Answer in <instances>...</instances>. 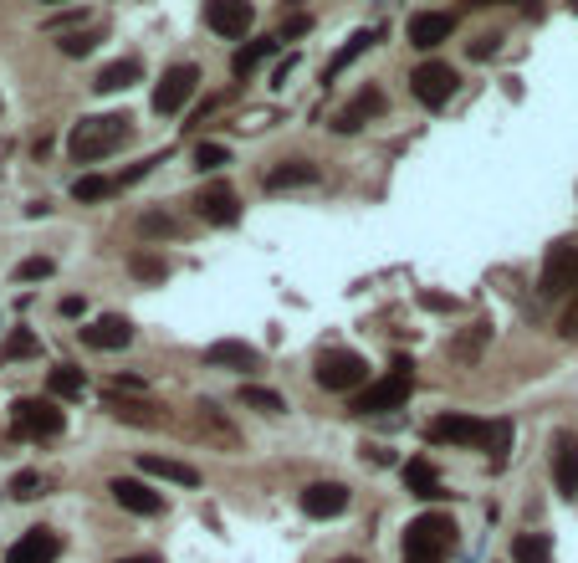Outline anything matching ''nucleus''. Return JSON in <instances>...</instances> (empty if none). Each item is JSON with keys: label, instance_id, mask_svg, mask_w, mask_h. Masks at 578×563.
<instances>
[{"label": "nucleus", "instance_id": "f3484780", "mask_svg": "<svg viewBox=\"0 0 578 563\" xmlns=\"http://www.w3.org/2000/svg\"><path fill=\"white\" fill-rule=\"evenodd\" d=\"M57 553H62V543H57L52 528H31V533H21V543L6 553V563H52Z\"/></svg>", "mask_w": 578, "mask_h": 563}, {"label": "nucleus", "instance_id": "cd10ccee", "mask_svg": "<svg viewBox=\"0 0 578 563\" xmlns=\"http://www.w3.org/2000/svg\"><path fill=\"white\" fill-rule=\"evenodd\" d=\"M47 389L57 400H77L82 389H87V379H82V369H72V364H57L52 374H47Z\"/></svg>", "mask_w": 578, "mask_h": 563}, {"label": "nucleus", "instance_id": "f704fd0d", "mask_svg": "<svg viewBox=\"0 0 578 563\" xmlns=\"http://www.w3.org/2000/svg\"><path fill=\"white\" fill-rule=\"evenodd\" d=\"M231 149L226 144H195V169H226Z\"/></svg>", "mask_w": 578, "mask_h": 563}, {"label": "nucleus", "instance_id": "4468645a", "mask_svg": "<svg viewBox=\"0 0 578 563\" xmlns=\"http://www.w3.org/2000/svg\"><path fill=\"white\" fill-rule=\"evenodd\" d=\"M451 26H456V21H451L446 11H415L405 31H410V47H420V52H435L440 41H451Z\"/></svg>", "mask_w": 578, "mask_h": 563}, {"label": "nucleus", "instance_id": "c9c22d12", "mask_svg": "<svg viewBox=\"0 0 578 563\" xmlns=\"http://www.w3.org/2000/svg\"><path fill=\"white\" fill-rule=\"evenodd\" d=\"M57 47H62V57H87V52L98 47V31H72V36L57 41Z\"/></svg>", "mask_w": 578, "mask_h": 563}, {"label": "nucleus", "instance_id": "c756f323", "mask_svg": "<svg viewBox=\"0 0 578 563\" xmlns=\"http://www.w3.org/2000/svg\"><path fill=\"white\" fill-rule=\"evenodd\" d=\"M374 41H379V31H353V36H348V47H343V52L333 57V67H328V77H338V72H343V67L353 62V57H364V52L374 47Z\"/></svg>", "mask_w": 578, "mask_h": 563}, {"label": "nucleus", "instance_id": "ea45409f", "mask_svg": "<svg viewBox=\"0 0 578 563\" xmlns=\"http://www.w3.org/2000/svg\"><path fill=\"white\" fill-rule=\"evenodd\" d=\"M420 302H425L430 313H456V297H440V292H425Z\"/></svg>", "mask_w": 578, "mask_h": 563}, {"label": "nucleus", "instance_id": "aec40b11", "mask_svg": "<svg viewBox=\"0 0 578 563\" xmlns=\"http://www.w3.org/2000/svg\"><path fill=\"white\" fill-rule=\"evenodd\" d=\"M139 471L159 476V482H180V487H200V471H195L190 461H174V456H154V451H144V456H139Z\"/></svg>", "mask_w": 578, "mask_h": 563}, {"label": "nucleus", "instance_id": "0eeeda50", "mask_svg": "<svg viewBox=\"0 0 578 563\" xmlns=\"http://www.w3.org/2000/svg\"><path fill=\"white\" fill-rule=\"evenodd\" d=\"M425 436L435 446H481L486 436H492V425L476 420V415H440V420H430Z\"/></svg>", "mask_w": 578, "mask_h": 563}, {"label": "nucleus", "instance_id": "20e7f679", "mask_svg": "<svg viewBox=\"0 0 578 563\" xmlns=\"http://www.w3.org/2000/svg\"><path fill=\"white\" fill-rule=\"evenodd\" d=\"M313 379L328 389V395H348V389H364L369 364H364L359 354H353V349H328V354H318Z\"/></svg>", "mask_w": 578, "mask_h": 563}, {"label": "nucleus", "instance_id": "f257e3e1", "mask_svg": "<svg viewBox=\"0 0 578 563\" xmlns=\"http://www.w3.org/2000/svg\"><path fill=\"white\" fill-rule=\"evenodd\" d=\"M123 139H128V118H123V113H98V118H82L72 134H67V154H72L77 164H98V159H108Z\"/></svg>", "mask_w": 578, "mask_h": 563}, {"label": "nucleus", "instance_id": "1a4fd4ad", "mask_svg": "<svg viewBox=\"0 0 578 563\" xmlns=\"http://www.w3.org/2000/svg\"><path fill=\"white\" fill-rule=\"evenodd\" d=\"M195 82H200V67H190V62L169 67L164 82L154 88V113H180L190 103V93H195Z\"/></svg>", "mask_w": 578, "mask_h": 563}, {"label": "nucleus", "instance_id": "a19ab883", "mask_svg": "<svg viewBox=\"0 0 578 563\" xmlns=\"http://www.w3.org/2000/svg\"><path fill=\"white\" fill-rule=\"evenodd\" d=\"M497 52V36H481V41H471V57L481 62V57H492Z\"/></svg>", "mask_w": 578, "mask_h": 563}, {"label": "nucleus", "instance_id": "6ab92c4d", "mask_svg": "<svg viewBox=\"0 0 578 563\" xmlns=\"http://www.w3.org/2000/svg\"><path fill=\"white\" fill-rule=\"evenodd\" d=\"M379 113H384V93H379V88H364L359 98H353V103L333 118V128H338V134H353V128H364V123L379 118Z\"/></svg>", "mask_w": 578, "mask_h": 563}, {"label": "nucleus", "instance_id": "4c0bfd02", "mask_svg": "<svg viewBox=\"0 0 578 563\" xmlns=\"http://www.w3.org/2000/svg\"><path fill=\"white\" fill-rule=\"evenodd\" d=\"M139 231L144 236H180V221H174V215H144Z\"/></svg>", "mask_w": 578, "mask_h": 563}, {"label": "nucleus", "instance_id": "b1692460", "mask_svg": "<svg viewBox=\"0 0 578 563\" xmlns=\"http://www.w3.org/2000/svg\"><path fill=\"white\" fill-rule=\"evenodd\" d=\"M108 415H113V420H128V425H144V430L164 425V415H159L154 405H144V400H118V395H108Z\"/></svg>", "mask_w": 578, "mask_h": 563}, {"label": "nucleus", "instance_id": "412c9836", "mask_svg": "<svg viewBox=\"0 0 578 563\" xmlns=\"http://www.w3.org/2000/svg\"><path fill=\"white\" fill-rule=\"evenodd\" d=\"M139 77H144L139 57H123V62H108V67L98 72V82H93V88H98V93H128Z\"/></svg>", "mask_w": 578, "mask_h": 563}, {"label": "nucleus", "instance_id": "58836bf2", "mask_svg": "<svg viewBox=\"0 0 578 563\" xmlns=\"http://www.w3.org/2000/svg\"><path fill=\"white\" fill-rule=\"evenodd\" d=\"M307 31H313V16H287L282 21V41L287 36H307Z\"/></svg>", "mask_w": 578, "mask_h": 563}, {"label": "nucleus", "instance_id": "37998d69", "mask_svg": "<svg viewBox=\"0 0 578 563\" xmlns=\"http://www.w3.org/2000/svg\"><path fill=\"white\" fill-rule=\"evenodd\" d=\"M118 563H159L154 553H133V558H118Z\"/></svg>", "mask_w": 578, "mask_h": 563}, {"label": "nucleus", "instance_id": "9b49d317", "mask_svg": "<svg viewBox=\"0 0 578 563\" xmlns=\"http://www.w3.org/2000/svg\"><path fill=\"white\" fill-rule=\"evenodd\" d=\"M108 492H113V502H118V507H128L133 517H154V512L164 507V497H159L154 487H144L139 476H113Z\"/></svg>", "mask_w": 578, "mask_h": 563}, {"label": "nucleus", "instance_id": "e433bc0d", "mask_svg": "<svg viewBox=\"0 0 578 563\" xmlns=\"http://www.w3.org/2000/svg\"><path fill=\"white\" fill-rule=\"evenodd\" d=\"M41 487H47V482H41V471H16L11 476V497H21V502L41 497Z\"/></svg>", "mask_w": 578, "mask_h": 563}, {"label": "nucleus", "instance_id": "72a5a7b5", "mask_svg": "<svg viewBox=\"0 0 578 563\" xmlns=\"http://www.w3.org/2000/svg\"><path fill=\"white\" fill-rule=\"evenodd\" d=\"M41 349V343H36V333H26V328H16L11 338H6V349H0V359H31Z\"/></svg>", "mask_w": 578, "mask_h": 563}, {"label": "nucleus", "instance_id": "ddd939ff", "mask_svg": "<svg viewBox=\"0 0 578 563\" xmlns=\"http://www.w3.org/2000/svg\"><path fill=\"white\" fill-rule=\"evenodd\" d=\"M302 512L318 517V523L343 517V512H348V487H343V482H313V487L302 492Z\"/></svg>", "mask_w": 578, "mask_h": 563}, {"label": "nucleus", "instance_id": "4be33fe9", "mask_svg": "<svg viewBox=\"0 0 578 563\" xmlns=\"http://www.w3.org/2000/svg\"><path fill=\"white\" fill-rule=\"evenodd\" d=\"M297 185H318V164L307 159H287L266 175V190H297Z\"/></svg>", "mask_w": 578, "mask_h": 563}, {"label": "nucleus", "instance_id": "a211bd4d", "mask_svg": "<svg viewBox=\"0 0 578 563\" xmlns=\"http://www.w3.org/2000/svg\"><path fill=\"white\" fill-rule=\"evenodd\" d=\"M205 364L210 369H256L261 354L251 349V343H241V338H220V343H210V349H205Z\"/></svg>", "mask_w": 578, "mask_h": 563}, {"label": "nucleus", "instance_id": "2f4dec72", "mask_svg": "<svg viewBox=\"0 0 578 563\" xmlns=\"http://www.w3.org/2000/svg\"><path fill=\"white\" fill-rule=\"evenodd\" d=\"M486 446H492V471H502V466H507V446H512V425L497 420L492 436H486Z\"/></svg>", "mask_w": 578, "mask_h": 563}, {"label": "nucleus", "instance_id": "c03bdc74", "mask_svg": "<svg viewBox=\"0 0 578 563\" xmlns=\"http://www.w3.org/2000/svg\"><path fill=\"white\" fill-rule=\"evenodd\" d=\"M333 563H364V558H333Z\"/></svg>", "mask_w": 578, "mask_h": 563}, {"label": "nucleus", "instance_id": "f03ea898", "mask_svg": "<svg viewBox=\"0 0 578 563\" xmlns=\"http://www.w3.org/2000/svg\"><path fill=\"white\" fill-rule=\"evenodd\" d=\"M451 548H456V523L446 512H425L405 528V558L410 563H440Z\"/></svg>", "mask_w": 578, "mask_h": 563}, {"label": "nucleus", "instance_id": "49530a36", "mask_svg": "<svg viewBox=\"0 0 578 563\" xmlns=\"http://www.w3.org/2000/svg\"><path fill=\"white\" fill-rule=\"evenodd\" d=\"M405 563H410V558H405Z\"/></svg>", "mask_w": 578, "mask_h": 563}, {"label": "nucleus", "instance_id": "2eb2a0df", "mask_svg": "<svg viewBox=\"0 0 578 563\" xmlns=\"http://www.w3.org/2000/svg\"><path fill=\"white\" fill-rule=\"evenodd\" d=\"M82 343H87V349H103V354L128 349V343H133V323L118 318V313H108V318H98L93 328H82Z\"/></svg>", "mask_w": 578, "mask_h": 563}, {"label": "nucleus", "instance_id": "f8f14e48", "mask_svg": "<svg viewBox=\"0 0 578 563\" xmlns=\"http://www.w3.org/2000/svg\"><path fill=\"white\" fill-rule=\"evenodd\" d=\"M205 26L220 36H246L256 26V11L246 0H215V6H205Z\"/></svg>", "mask_w": 578, "mask_h": 563}, {"label": "nucleus", "instance_id": "423d86ee", "mask_svg": "<svg viewBox=\"0 0 578 563\" xmlns=\"http://www.w3.org/2000/svg\"><path fill=\"white\" fill-rule=\"evenodd\" d=\"M456 88H461V77H456L446 62H425V67L410 72V93H415L425 108H446Z\"/></svg>", "mask_w": 578, "mask_h": 563}, {"label": "nucleus", "instance_id": "dca6fc26", "mask_svg": "<svg viewBox=\"0 0 578 563\" xmlns=\"http://www.w3.org/2000/svg\"><path fill=\"white\" fill-rule=\"evenodd\" d=\"M553 487H558V497L578 492V436H568V430L553 441Z\"/></svg>", "mask_w": 578, "mask_h": 563}, {"label": "nucleus", "instance_id": "6e6552de", "mask_svg": "<svg viewBox=\"0 0 578 563\" xmlns=\"http://www.w3.org/2000/svg\"><path fill=\"white\" fill-rule=\"evenodd\" d=\"M543 297H558L568 287H578V246L573 241H558L548 246V262H543Z\"/></svg>", "mask_w": 578, "mask_h": 563}, {"label": "nucleus", "instance_id": "a18cd8bd", "mask_svg": "<svg viewBox=\"0 0 578 563\" xmlns=\"http://www.w3.org/2000/svg\"><path fill=\"white\" fill-rule=\"evenodd\" d=\"M573 308H578V297H573Z\"/></svg>", "mask_w": 578, "mask_h": 563}, {"label": "nucleus", "instance_id": "c85d7f7f", "mask_svg": "<svg viewBox=\"0 0 578 563\" xmlns=\"http://www.w3.org/2000/svg\"><path fill=\"white\" fill-rule=\"evenodd\" d=\"M241 405L261 410V415H282L287 410V400L277 395V389H261V384H241Z\"/></svg>", "mask_w": 578, "mask_h": 563}, {"label": "nucleus", "instance_id": "7ed1b4c3", "mask_svg": "<svg viewBox=\"0 0 578 563\" xmlns=\"http://www.w3.org/2000/svg\"><path fill=\"white\" fill-rule=\"evenodd\" d=\"M415 395V364L410 359H394V369L384 379H374L359 400H353V410L359 415H384V410H399Z\"/></svg>", "mask_w": 578, "mask_h": 563}, {"label": "nucleus", "instance_id": "9d476101", "mask_svg": "<svg viewBox=\"0 0 578 563\" xmlns=\"http://www.w3.org/2000/svg\"><path fill=\"white\" fill-rule=\"evenodd\" d=\"M195 210H200V221H210V226H236L241 221V200H236L231 185H205L195 195Z\"/></svg>", "mask_w": 578, "mask_h": 563}, {"label": "nucleus", "instance_id": "79ce46f5", "mask_svg": "<svg viewBox=\"0 0 578 563\" xmlns=\"http://www.w3.org/2000/svg\"><path fill=\"white\" fill-rule=\"evenodd\" d=\"M77 313H87V302L82 297H62V318H77Z\"/></svg>", "mask_w": 578, "mask_h": 563}, {"label": "nucleus", "instance_id": "7c9ffc66", "mask_svg": "<svg viewBox=\"0 0 578 563\" xmlns=\"http://www.w3.org/2000/svg\"><path fill=\"white\" fill-rule=\"evenodd\" d=\"M272 52H277V41H251V47H241V52L231 57V72H236V77H246V72H256V62H261V57H272Z\"/></svg>", "mask_w": 578, "mask_h": 563}, {"label": "nucleus", "instance_id": "5701e85b", "mask_svg": "<svg viewBox=\"0 0 578 563\" xmlns=\"http://www.w3.org/2000/svg\"><path fill=\"white\" fill-rule=\"evenodd\" d=\"M405 487L415 492V497H425V502H435V497H446V487H440V476H435V466L430 461H405Z\"/></svg>", "mask_w": 578, "mask_h": 563}, {"label": "nucleus", "instance_id": "393cba45", "mask_svg": "<svg viewBox=\"0 0 578 563\" xmlns=\"http://www.w3.org/2000/svg\"><path fill=\"white\" fill-rule=\"evenodd\" d=\"M512 558L517 563H553V538L548 533H517Z\"/></svg>", "mask_w": 578, "mask_h": 563}, {"label": "nucleus", "instance_id": "bb28decb", "mask_svg": "<svg viewBox=\"0 0 578 563\" xmlns=\"http://www.w3.org/2000/svg\"><path fill=\"white\" fill-rule=\"evenodd\" d=\"M128 272H133V277H144V282H164V277H169V262H164L159 251L139 246V251L128 256Z\"/></svg>", "mask_w": 578, "mask_h": 563}, {"label": "nucleus", "instance_id": "473e14b6", "mask_svg": "<svg viewBox=\"0 0 578 563\" xmlns=\"http://www.w3.org/2000/svg\"><path fill=\"white\" fill-rule=\"evenodd\" d=\"M52 272H57L52 256H26V262L16 267V282H47Z\"/></svg>", "mask_w": 578, "mask_h": 563}, {"label": "nucleus", "instance_id": "39448f33", "mask_svg": "<svg viewBox=\"0 0 578 563\" xmlns=\"http://www.w3.org/2000/svg\"><path fill=\"white\" fill-rule=\"evenodd\" d=\"M11 425H16V436H26V441H52V436H62L67 415L57 410V400H16L11 405Z\"/></svg>", "mask_w": 578, "mask_h": 563}, {"label": "nucleus", "instance_id": "a878e982", "mask_svg": "<svg viewBox=\"0 0 578 563\" xmlns=\"http://www.w3.org/2000/svg\"><path fill=\"white\" fill-rule=\"evenodd\" d=\"M113 190H123V180H108V175H77V180H72V200H82V205L108 200Z\"/></svg>", "mask_w": 578, "mask_h": 563}]
</instances>
